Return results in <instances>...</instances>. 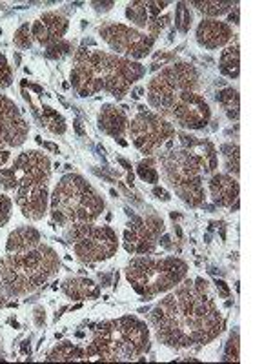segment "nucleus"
Returning <instances> with one entry per match:
<instances>
[{"instance_id": "f257e3e1", "label": "nucleus", "mask_w": 273, "mask_h": 364, "mask_svg": "<svg viewBox=\"0 0 273 364\" xmlns=\"http://www.w3.org/2000/svg\"><path fill=\"white\" fill-rule=\"evenodd\" d=\"M149 323L161 344L175 350H199L213 343L224 328V318L210 290L193 281L178 284L149 314Z\"/></svg>"}, {"instance_id": "f03ea898", "label": "nucleus", "mask_w": 273, "mask_h": 364, "mask_svg": "<svg viewBox=\"0 0 273 364\" xmlns=\"http://www.w3.org/2000/svg\"><path fill=\"white\" fill-rule=\"evenodd\" d=\"M146 75V66L132 58L100 50H79L73 57L70 80L80 97L97 95L106 91L122 100L136 80Z\"/></svg>"}, {"instance_id": "7ed1b4c3", "label": "nucleus", "mask_w": 273, "mask_h": 364, "mask_svg": "<svg viewBox=\"0 0 273 364\" xmlns=\"http://www.w3.org/2000/svg\"><path fill=\"white\" fill-rule=\"evenodd\" d=\"M58 255L51 246L21 253H9L0 259V294L6 297H22L37 291L58 273Z\"/></svg>"}, {"instance_id": "20e7f679", "label": "nucleus", "mask_w": 273, "mask_h": 364, "mask_svg": "<svg viewBox=\"0 0 273 364\" xmlns=\"http://www.w3.org/2000/svg\"><path fill=\"white\" fill-rule=\"evenodd\" d=\"M149 328L144 321L126 315L112 318L93 328V339L87 344L86 355L104 363L135 360L149 350Z\"/></svg>"}, {"instance_id": "39448f33", "label": "nucleus", "mask_w": 273, "mask_h": 364, "mask_svg": "<svg viewBox=\"0 0 273 364\" xmlns=\"http://www.w3.org/2000/svg\"><path fill=\"white\" fill-rule=\"evenodd\" d=\"M102 211V197L82 175H64L50 195L51 219L58 226L95 223Z\"/></svg>"}, {"instance_id": "423d86ee", "label": "nucleus", "mask_w": 273, "mask_h": 364, "mask_svg": "<svg viewBox=\"0 0 273 364\" xmlns=\"http://www.w3.org/2000/svg\"><path fill=\"white\" fill-rule=\"evenodd\" d=\"M157 166L168 186L173 188L188 206H204V171L199 161L175 141L166 142L157 151Z\"/></svg>"}, {"instance_id": "0eeeda50", "label": "nucleus", "mask_w": 273, "mask_h": 364, "mask_svg": "<svg viewBox=\"0 0 273 364\" xmlns=\"http://www.w3.org/2000/svg\"><path fill=\"white\" fill-rule=\"evenodd\" d=\"M188 275V264L178 257H135L126 266V279L144 301L173 290Z\"/></svg>"}, {"instance_id": "6e6552de", "label": "nucleus", "mask_w": 273, "mask_h": 364, "mask_svg": "<svg viewBox=\"0 0 273 364\" xmlns=\"http://www.w3.org/2000/svg\"><path fill=\"white\" fill-rule=\"evenodd\" d=\"M199 71L188 63H175L157 73L148 84L149 106L166 117L171 106L188 91H199L200 87Z\"/></svg>"}, {"instance_id": "1a4fd4ad", "label": "nucleus", "mask_w": 273, "mask_h": 364, "mask_svg": "<svg viewBox=\"0 0 273 364\" xmlns=\"http://www.w3.org/2000/svg\"><path fill=\"white\" fill-rule=\"evenodd\" d=\"M66 239L73 246V252L84 264H97L108 261L119 250L115 230L109 226H95L93 223L71 224L66 228Z\"/></svg>"}, {"instance_id": "9d476101", "label": "nucleus", "mask_w": 273, "mask_h": 364, "mask_svg": "<svg viewBox=\"0 0 273 364\" xmlns=\"http://www.w3.org/2000/svg\"><path fill=\"white\" fill-rule=\"evenodd\" d=\"M129 139L141 154L146 157H151L166 144L173 141L177 135L173 122L159 115L157 112H149L144 106L139 108V113L132 119L128 124Z\"/></svg>"}, {"instance_id": "9b49d317", "label": "nucleus", "mask_w": 273, "mask_h": 364, "mask_svg": "<svg viewBox=\"0 0 273 364\" xmlns=\"http://www.w3.org/2000/svg\"><path fill=\"white\" fill-rule=\"evenodd\" d=\"M51 177V162L41 151L29 149L18 155L11 168L0 170V186L15 191L29 186H48Z\"/></svg>"}, {"instance_id": "f8f14e48", "label": "nucleus", "mask_w": 273, "mask_h": 364, "mask_svg": "<svg viewBox=\"0 0 273 364\" xmlns=\"http://www.w3.org/2000/svg\"><path fill=\"white\" fill-rule=\"evenodd\" d=\"M99 35L113 51L135 58V60L148 57L155 46V38L149 37L146 31H139V29L119 24V22L102 24L99 28Z\"/></svg>"}, {"instance_id": "ddd939ff", "label": "nucleus", "mask_w": 273, "mask_h": 364, "mask_svg": "<svg viewBox=\"0 0 273 364\" xmlns=\"http://www.w3.org/2000/svg\"><path fill=\"white\" fill-rule=\"evenodd\" d=\"M164 233V220L157 213L132 217L124 232V250L133 255H149L157 250L159 239Z\"/></svg>"}, {"instance_id": "4468645a", "label": "nucleus", "mask_w": 273, "mask_h": 364, "mask_svg": "<svg viewBox=\"0 0 273 364\" xmlns=\"http://www.w3.org/2000/svg\"><path fill=\"white\" fill-rule=\"evenodd\" d=\"M166 119L184 129H203L211 120L210 104L199 91H188L171 106Z\"/></svg>"}, {"instance_id": "2eb2a0df", "label": "nucleus", "mask_w": 273, "mask_h": 364, "mask_svg": "<svg viewBox=\"0 0 273 364\" xmlns=\"http://www.w3.org/2000/svg\"><path fill=\"white\" fill-rule=\"evenodd\" d=\"M29 124L22 117L21 109L6 95H0V142L8 148H18L26 142Z\"/></svg>"}, {"instance_id": "dca6fc26", "label": "nucleus", "mask_w": 273, "mask_h": 364, "mask_svg": "<svg viewBox=\"0 0 273 364\" xmlns=\"http://www.w3.org/2000/svg\"><path fill=\"white\" fill-rule=\"evenodd\" d=\"M68 28H70V21L64 17L63 13L48 11L31 24V37H33L35 42L48 48L55 42L63 41Z\"/></svg>"}, {"instance_id": "f3484780", "label": "nucleus", "mask_w": 273, "mask_h": 364, "mask_svg": "<svg viewBox=\"0 0 273 364\" xmlns=\"http://www.w3.org/2000/svg\"><path fill=\"white\" fill-rule=\"evenodd\" d=\"M15 203L21 208L22 215L29 220H41L48 213L50 190L48 186H29L15 190Z\"/></svg>"}, {"instance_id": "a211bd4d", "label": "nucleus", "mask_w": 273, "mask_h": 364, "mask_svg": "<svg viewBox=\"0 0 273 364\" xmlns=\"http://www.w3.org/2000/svg\"><path fill=\"white\" fill-rule=\"evenodd\" d=\"M175 136H177V144L188 149L199 161L204 175L213 173L219 168V155H217V148L213 146V142H210L208 139H197L190 133H177Z\"/></svg>"}, {"instance_id": "6ab92c4d", "label": "nucleus", "mask_w": 273, "mask_h": 364, "mask_svg": "<svg viewBox=\"0 0 273 364\" xmlns=\"http://www.w3.org/2000/svg\"><path fill=\"white\" fill-rule=\"evenodd\" d=\"M233 41V29L219 18H204L197 26V42L206 50H219Z\"/></svg>"}, {"instance_id": "aec40b11", "label": "nucleus", "mask_w": 273, "mask_h": 364, "mask_svg": "<svg viewBox=\"0 0 273 364\" xmlns=\"http://www.w3.org/2000/svg\"><path fill=\"white\" fill-rule=\"evenodd\" d=\"M210 193L211 199L217 206L232 208L233 204L239 203V182L228 173H215L210 178Z\"/></svg>"}, {"instance_id": "412c9836", "label": "nucleus", "mask_w": 273, "mask_h": 364, "mask_svg": "<svg viewBox=\"0 0 273 364\" xmlns=\"http://www.w3.org/2000/svg\"><path fill=\"white\" fill-rule=\"evenodd\" d=\"M170 2H159V0H136L126 6V18L141 29H148V26L161 17V11L168 8Z\"/></svg>"}, {"instance_id": "4be33fe9", "label": "nucleus", "mask_w": 273, "mask_h": 364, "mask_svg": "<svg viewBox=\"0 0 273 364\" xmlns=\"http://www.w3.org/2000/svg\"><path fill=\"white\" fill-rule=\"evenodd\" d=\"M99 128L102 129L106 135L113 136V139H124L126 132H128L129 120L126 117L124 109L117 108L113 104H104L102 109L99 113Z\"/></svg>"}, {"instance_id": "5701e85b", "label": "nucleus", "mask_w": 273, "mask_h": 364, "mask_svg": "<svg viewBox=\"0 0 273 364\" xmlns=\"http://www.w3.org/2000/svg\"><path fill=\"white\" fill-rule=\"evenodd\" d=\"M41 233L33 226L17 228L15 232L9 233L8 242H6V252L8 253H21L33 250L41 245Z\"/></svg>"}, {"instance_id": "b1692460", "label": "nucleus", "mask_w": 273, "mask_h": 364, "mask_svg": "<svg viewBox=\"0 0 273 364\" xmlns=\"http://www.w3.org/2000/svg\"><path fill=\"white\" fill-rule=\"evenodd\" d=\"M63 290L68 297L75 299V301H84V299H95L99 297V286L91 279L75 277L64 281Z\"/></svg>"}, {"instance_id": "393cba45", "label": "nucleus", "mask_w": 273, "mask_h": 364, "mask_svg": "<svg viewBox=\"0 0 273 364\" xmlns=\"http://www.w3.org/2000/svg\"><path fill=\"white\" fill-rule=\"evenodd\" d=\"M239 51H240L239 41H235L233 44L226 46L223 53H220L219 70L224 77H228V79H239V73H240V66H239L240 53Z\"/></svg>"}, {"instance_id": "a878e982", "label": "nucleus", "mask_w": 273, "mask_h": 364, "mask_svg": "<svg viewBox=\"0 0 273 364\" xmlns=\"http://www.w3.org/2000/svg\"><path fill=\"white\" fill-rule=\"evenodd\" d=\"M82 359H87L86 350H82L80 346L73 344L71 341H63L60 344H57V346L48 353V357H46V360H50V363H57V360L64 363V360H82Z\"/></svg>"}, {"instance_id": "bb28decb", "label": "nucleus", "mask_w": 273, "mask_h": 364, "mask_svg": "<svg viewBox=\"0 0 273 364\" xmlns=\"http://www.w3.org/2000/svg\"><path fill=\"white\" fill-rule=\"evenodd\" d=\"M217 102L220 104V108L224 109L228 119L239 120V115H240L239 91L233 90V87H224V90L217 91Z\"/></svg>"}, {"instance_id": "cd10ccee", "label": "nucleus", "mask_w": 273, "mask_h": 364, "mask_svg": "<svg viewBox=\"0 0 273 364\" xmlns=\"http://www.w3.org/2000/svg\"><path fill=\"white\" fill-rule=\"evenodd\" d=\"M239 2H190L188 6H193L199 13H203L208 18H219L226 13L232 11Z\"/></svg>"}, {"instance_id": "c85d7f7f", "label": "nucleus", "mask_w": 273, "mask_h": 364, "mask_svg": "<svg viewBox=\"0 0 273 364\" xmlns=\"http://www.w3.org/2000/svg\"><path fill=\"white\" fill-rule=\"evenodd\" d=\"M35 115L41 119L42 126H46V128L50 129L51 133H55V135H63V133L66 132V120H64V117L58 115V112L51 109L50 106H44L41 115H38V113H35Z\"/></svg>"}, {"instance_id": "c756f323", "label": "nucleus", "mask_w": 273, "mask_h": 364, "mask_svg": "<svg viewBox=\"0 0 273 364\" xmlns=\"http://www.w3.org/2000/svg\"><path fill=\"white\" fill-rule=\"evenodd\" d=\"M191 11H190V6L186 2H177L175 4V28H177L178 33L186 35L191 28Z\"/></svg>"}, {"instance_id": "7c9ffc66", "label": "nucleus", "mask_w": 273, "mask_h": 364, "mask_svg": "<svg viewBox=\"0 0 273 364\" xmlns=\"http://www.w3.org/2000/svg\"><path fill=\"white\" fill-rule=\"evenodd\" d=\"M220 155L224 159V168H226L230 173L239 175V146L237 144H223L220 146Z\"/></svg>"}, {"instance_id": "2f4dec72", "label": "nucleus", "mask_w": 273, "mask_h": 364, "mask_svg": "<svg viewBox=\"0 0 273 364\" xmlns=\"http://www.w3.org/2000/svg\"><path fill=\"white\" fill-rule=\"evenodd\" d=\"M136 173L144 182H149V184H157L161 175H159L157 161L155 157H148L146 161H142L141 164L136 166Z\"/></svg>"}, {"instance_id": "473e14b6", "label": "nucleus", "mask_w": 273, "mask_h": 364, "mask_svg": "<svg viewBox=\"0 0 273 364\" xmlns=\"http://www.w3.org/2000/svg\"><path fill=\"white\" fill-rule=\"evenodd\" d=\"M239 350H240V339L239 331H232L230 337H228L226 348H224L223 353V363H239Z\"/></svg>"}, {"instance_id": "72a5a7b5", "label": "nucleus", "mask_w": 273, "mask_h": 364, "mask_svg": "<svg viewBox=\"0 0 273 364\" xmlns=\"http://www.w3.org/2000/svg\"><path fill=\"white\" fill-rule=\"evenodd\" d=\"M71 53H73V44L68 41L55 42V44L48 46V50H46V57L51 58V60H60Z\"/></svg>"}, {"instance_id": "f704fd0d", "label": "nucleus", "mask_w": 273, "mask_h": 364, "mask_svg": "<svg viewBox=\"0 0 273 364\" xmlns=\"http://www.w3.org/2000/svg\"><path fill=\"white\" fill-rule=\"evenodd\" d=\"M13 42H15V46L21 48V50H29V48L33 46V37H31V28H29V24H22L21 28L15 31Z\"/></svg>"}, {"instance_id": "c9c22d12", "label": "nucleus", "mask_w": 273, "mask_h": 364, "mask_svg": "<svg viewBox=\"0 0 273 364\" xmlns=\"http://www.w3.org/2000/svg\"><path fill=\"white\" fill-rule=\"evenodd\" d=\"M13 82V71L11 66L8 64L6 57L0 53V90H6V87L11 86Z\"/></svg>"}, {"instance_id": "e433bc0d", "label": "nucleus", "mask_w": 273, "mask_h": 364, "mask_svg": "<svg viewBox=\"0 0 273 364\" xmlns=\"http://www.w3.org/2000/svg\"><path fill=\"white\" fill-rule=\"evenodd\" d=\"M170 21H171L170 15H162V17L155 18V21L148 26V35H149V37L157 41L159 35H161L162 31H164V29L168 28V26H170Z\"/></svg>"}, {"instance_id": "4c0bfd02", "label": "nucleus", "mask_w": 273, "mask_h": 364, "mask_svg": "<svg viewBox=\"0 0 273 364\" xmlns=\"http://www.w3.org/2000/svg\"><path fill=\"white\" fill-rule=\"evenodd\" d=\"M11 217V199L6 193H0V226L8 224Z\"/></svg>"}, {"instance_id": "58836bf2", "label": "nucleus", "mask_w": 273, "mask_h": 364, "mask_svg": "<svg viewBox=\"0 0 273 364\" xmlns=\"http://www.w3.org/2000/svg\"><path fill=\"white\" fill-rule=\"evenodd\" d=\"M215 286H217V290H219V294L223 295L224 299L230 297V294H232V291H230V286H228L226 282L223 281V279H217V281H215Z\"/></svg>"}, {"instance_id": "ea45409f", "label": "nucleus", "mask_w": 273, "mask_h": 364, "mask_svg": "<svg viewBox=\"0 0 273 364\" xmlns=\"http://www.w3.org/2000/svg\"><path fill=\"white\" fill-rule=\"evenodd\" d=\"M154 195H155V197H157V199L164 200V203H168V200L171 199L170 191L164 190V188H159V186H155V188H154Z\"/></svg>"}, {"instance_id": "a19ab883", "label": "nucleus", "mask_w": 273, "mask_h": 364, "mask_svg": "<svg viewBox=\"0 0 273 364\" xmlns=\"http://www.w3.org/2000/svg\"><path fill=\"white\" fill-rule=\"evenodd\" d=\"M9 161V148L4 144V142H0V170H2V166Z\"/></svg>"}, {"instance_id": "79ce46f5", "label": "nucleus", "mask_w": 273, "mask_h": 364, "mask_svg": "<svg viewBox=\"0 0 273 364\" xmlns=\"http://www.w3.org/2000/svg\"><path fill=\"white\" fill-rule=\"evenodd\" d=\"M91 6L95 8V11L104 13V11H109V9L115 6V2H91Z\"/></svg>"}, {"instance_id": "37998d69", "label": "nucleus", "mask_w": 273, "mask_h": 364, "mask_svg": "<svg viewBox=\"0 0 273 364\" xmlns=\"http://www.w3.org/2000/svg\"><path fill=\"white\" fill-rule=\"evenodd\" d=\"M44 323H46L44 308H37V310H35V324H37V326H44Z\"/></svg>"}, {"instance_id": "c03bdc74", "label": "nucleus", "mask_w": 273, "mask_h": 364, "mask_svg": "<svg viewBox=\"0 0 273 364\" xmlns=\"http://www.w3.org/2000/svg\"><path fill=\"white\" fill-rule=\"evenodd\" d=\"M239 13H240V9H239V4L235 6V8L232 9V13H230V18H228V22H232V24H239Z\"/></svg>"}, {"instance_id": "a18cd8bd", "label": "nucleus", "mask_w": 273, "mask_h": 364, "mask_svg": "<svg viewBox=\"0 0 273 364\" xmlns=\"http://www.w3.org/2000/svg\"><path fill=\"white\" fill-rule=\"evenodd\" d=\"M73 128H75V132H77V135H79V136L86 135V132H84V126H82V122H80V119L75 120Z\"/></svg>"}, {"instance_id": "49530a36", "label": "nucleus", "mask_w": 273, "mask_h": 364, "mask_svg": "<svg viewBox=\"0 0 273 364\" xmlns=\"http://www.w3.org/2000/svg\"><path fill=\"white\" fill-rule=\"evenodd\" d=\"M159 242H161L162 246H164L166 250H171V239L168 235H164V237H161V239H159Z\"/></svg>"}, {"instance_id": "de8ad7c7", "label": "nucleus", "mask_w": 273, "mask_h": 364, "mask_svg": "<svg viewBox=\"0 0 273 364\" xmlns=\"http://www.w3.org/2000/svg\"><path fill=\"white\" fill-rule=\"evenodd\" d=\"M42 146H44L46 149H50V151H55V154H60V149H58V146L51 144V142H41Z\"/></svg>"}, {"instance_id": "09e8293b", "label": "nucleus", "mask_w": 273, "mask_h": 364, "mask_svg": "<svg viewBox=\"0 0 273 364\" xmlns=\"http://www.w3.org/2000/svg\"><path fill=\"white\" fill-rule=\"evenodd\" d=\"M21 352H22V355H28V353H31V346H29V341L28 339H26L24 343H22V350H21Z\"/></svg>"}, {"instance_id": "8fccbe9b", "label": "nucleus", "mask_w": 273, "mask_h": 364, "mask_svg": "<svg viewBox=\"0 0 273 364\" xmlns=\"http://www.w3.org/2000/svg\"><path fill=\"white\" fill-rule=\"evenodd\" d=\"M142 93H144V87H136V90L132 91V97L133 99H141Z\"/></svg>"}, {"instance_id": "3c124183", "label": "nucleus", "mask_w": 273, "mask_h": 364, "mask_svg": "<svg viewBox=\"0 0 273 364\" xmlns=\"http://www.w3.org/2000/svg\"><path fill=\"white\" fill-rule=\"evenodd\" d=\"M117 161H119V162H120V164L124 166L126 170H132V164H129V162H128V161H124V159H117Z\"/></svg>"}, {"instance_id": "603ef678", "label": "nucleus", "mask_w": 273, "mask_h": 364, "mask_svg": "<svg viewBox=\"0 0 273 364\" xmlns=\"http://www.w3.org/2000/svg\"><path fill=\"white\" fill-rule=\"evenodd\" d=\"M15 64H21V55L15 53Z\"/></svg>"}, {"instance_id": "864d4df0", "label": "nucleus", "mask_w": 273, "mask_h": 364, "mask_svg": "<svg viewBox=\"0 0 273 364\" xmlns=\"http://www.w3.org/2000/svg\"><path fill=\"white\" fill-rule=\"evenodd\" d=\"M9 324H11V326H15V328H18V323H17V321H13V318L9 321Z\"/></svg>"}, {"instance_id": "5fc2aeb1", "label": "nucleus", "mask_w": 273, "mask_h": 364, "mask_svg": "<svg viewBox=\"0 0 273 364\" xmlns=\"http://www.w3.org/2000/svg\"><path fill=\"white\" fill-rule=\"evenodd\" d=\"M0 353H2V339H0Z\"/></svg>"}]
</instances>
